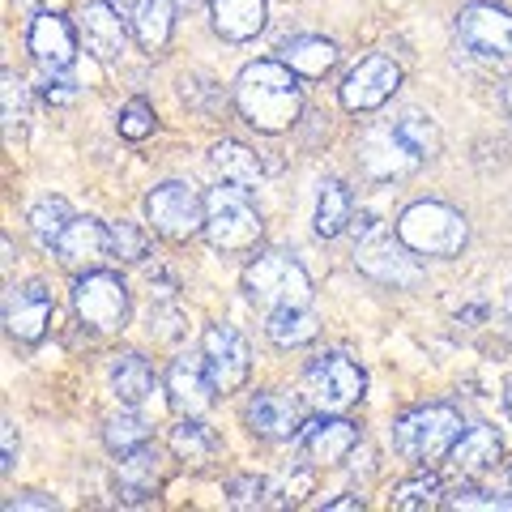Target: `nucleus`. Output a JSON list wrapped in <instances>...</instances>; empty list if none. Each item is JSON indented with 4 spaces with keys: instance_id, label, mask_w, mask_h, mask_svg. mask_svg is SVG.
Segmentation results:
<instances>
[{
    "instance_id": "obj_1",
    "label": "nucleus",
    "mask_w": 512,
    "mask_h": 512,
    "mask_svg": "<svg viewBox=\"0 0 512 512\" xmlns=\"http://www.w3.org/2000/svg\"><path fill=\"white\" fill-rule=\"evenodd\" d=\"M235 107L256 133H286L303 111L299 77L282 60H256L235 77Z\"/></svg>"
},
{
    "instance_id": "obj_2",
    "label": "nucleus",
    "mask_w": 512,
    "mask_h": 512,
    "mask_svg": "<svg viewBox=\"0 0 512 512\" xmlns=\"http://www.w3.org/2000/svg\"><path fill=\"white\" fill-rule=\"evenodd\" d=\"M244 295L252 308L282 312V308H308L312 303V278L291 252H261L244 269Z\"/></svg>"
},
{
    "instance_id": "obj_3",
    "label": "nucleus",
    "mask_w": 512,
    "mask_h": 512,
    "mask_svg": "<svg viewBox=\"0 0 512 512\" xmlns=\"http://www.w3.org/2000/svg\"><path fill=\"white\" fill-rule=\"evenodd\" d=\"M397 239L419 256H457L461 248H466L470 227H466V218H461V210H453V205L414 201L402 210V218H397Z\"/></svg>"
},
{
    "instance_id": "obj_4",
    "label": "nucleus",
    "mask_w": 512,
    "mask_h": 512,
    "mask_svg": "<svg viewBox=\"0 0 512 512\" xmlns=\"http://www.w3.org/2000/svg\"><path fill=\"white\" fill-rule=\"evenodd\" d=\"M261 231H265V222H261V210L252 205L248 188L227 184L205 197V239L218 252H248L256 248Z\"/></svg>"
},
{
    "instance_id": "obj_5",
    "label": "nucleus",
    "mask_w": 512,
    "mask_h": 512,
    "mask_svg": "<svg viewBox=\"0 0 512 512\" xmlns=\"http://www.w3.org/2000/svg\"><path fill=\"white\" fill-rule=\"evenodd\" d=\"M457 440H461V414L453 406H419L393 423L397 453L406 461H419V466L453 453Z\"/></svg>"
},
{
    "instance_id": "obj_6",
    "label": "nucleus",
    "mask_w": 512,
    "mask_h": 512,
    "mask_svg": "<svg viewBox=\"0 0 512 512\" xmlns=\"http://www.w3.org/2000/svg\"><path fill=\"white\" fill-rule=\"evenodd\" d=\"M367 389V376L363 367L342 355V350H333V355H320L308 376H303V397H308V406H316L320 414H342L346 406H355Z\"/></svg>"
},
{
    "instance_id": "obj_7",
    "label": "nucleus",
    "mask_w": 512,
    "mask_h": 512,
    "mask_svg": "<svg viewBox=\"0 0 512 512\" xmlns=\"http://www.w3.org/2000/svg\"><path fill=\"white\" fill-rule=\"evenodd\" d=\"M73 312L99 333H116L128 320V286L120 274L90 269L73 282Z\"/></svg>"
},
{
    "instance_id": "obj_8",
    "label": "nucleus",
    "mask_w": 512,
    "mask_h": 512,
    "mask_svg": "<svg viewBox=\"0 0 512 512\" xmlns=\"http://www.w3.org/2000/svg\"><path fill=\"white\" fill-rule=\"evenodd\" d=\"M146 218L154 222V231L163 239H192V235H205V201L197 197L192 184L180 180H167L158 184L150 197H146Z\"/></svg>"
},
{
    "instance_id": "obj_9",
    "label": "nucleus",
    "mask_w": 512,
    "mask_h": 512,
    "mask_svg": "<svg viewBox=\"0 0 512 512\" xmlns=\"http://www.w3.org/2000/svg\"><path fill=\"white\" fill-rule=\"evenodd\" d=\"M359 163H363V171L372 175V180H402V175L423 167V158L406 141L402 128H397V120H389V124H376V128H367L363 133Z\"/></svg>"
},
{
    "instance_id": "obj_10",
    "label": "nucleus",
    "mask_w": 512,
    "mask_h": 512,
    "mask_svg": "<svg viewBox=\"0 0 512 512\" xmlns=\"http://www.w3.org/2000/svg\"><path fill=\"white\" fill-rule=\"evenodd\" d=\"M457 39L478 60L512 56V13L500 5H466L457 13Z\"/></svg>"
},
{
    "instance_id": "obj_11",
    "label": "nucleus",
    "mask_w": 512,
    "mask_h": 512,
    "mask_svg": "<svg viewBox=\"0 0 512 512\" xmlns=\"http://www.w3.org/2000/svg\"><path fill=\"white\" fill-rule=\"evenodd\" d=\"M205 367H210V380L214 389L227 397L235 389H244L248 380V367H252V350H248V338L231 325H210L205 329Z\"/></svg>"
},
{
    "instance_id": "obj_12",
    "label": "nucleus",
    "mask_w": 512,
    "mask_h": 512,
    "mask_svg": "<svg viewBox=\"0 0 512 512\" xmlns=\"http://www.w3.org/2000/svg\"><path fill=\"white\" fill-rule=\"evenodd\" d=\"M355 261H359V269H363L367 278L393 286V291H397V286H419V282H423V269L414 265L410 248L402 244V239L393 244V235H384V231L359 239Z\"/></svg>"
},
{
    "instance_id": "obj_13",
    "label": "nucleus",
    "mask_w": 512,
    "mask_h": 512,
    "mask_svg": "<svg viewBox=\"0 0 512 512\" xmlns=\"http://www.w3.org/2000/svg\"><path fill=\"white\" fill-rule=\"evenodd\" d=\"M397 86H402V69H397L389 56H367L346 73L342 107L346 111H376L393 99Z\"/></svg>"
},
{
    "instance_id": "obj_14",
    "label": "nucleus",
    "mask_w": 512,
    "mask_h": 512,
    "mask_svg": "<svg viewBox=\"0 0 512 512\" xmlns=\"http://www.w3.org/2000/svg\"><path fill=\"white\" fill-rule=\"evenodd\" d=\"M26 47L39 60L43 73H69L77 60V30L60 13H39L26 30Z\"/></svg>"
},
{
    "instance_id": "obj_15",
    "label": "nucleus",
    "mask_w": 512,
    "mask_h": 512,
    "mask_svg": "<svg viewBox=\"0 0 512 512\" xmlns=\"http://www.w3.org/2000/svg\"><path fill=\"white\" fill-rule=\"evenodd\" d=\"M359 444V427L346 419H333V414H320V419L299 427V453L308 466H338L355 453Z\"/></svg>"
},
{
    "instance_id": "obj_16",
    "label": "nucleus",
    "mask_w": 512,
    "mask_h": 512,
    "mask_svg": "<svg viewBox=\"0 0 512 512\" xmlns=\"http://www.w3.org/2000/svg\"><path fill=\"white\" fill-rule=\"evenodd\" d=\"M56 256L73 274H90L111 256V227H103L99 218H73L56 239Z\"/></svg>"
},
{
    "instance_id": "obj_17",
    "label": "nucleus",
    "mask_w": 512,
    "mask_h": 512,
    "mask_svg": "<svg viewBox=\"0 0 512 512\" xmlns=\"http://www.w3.org/2000/svg\"><path fill=\"white\" fill-rule=\"evenodd\" d=\"M77 30L86 39V52H94V60L103 64H116L128 52V26H124V13L111 5V0H94L77 13Z\"/></svg>"
},
{
    "instance_id": "obj_18",
    "label": "nucleus",
    "mask_w": 512,
    "mask_h": 512,
    "mask_svg": "<svg viewBox=\"0 0 512 512\" xmlns=\"http://www.w3.org/2000/svg\"><path fill=\"white\" fill-rule=\"evenodd\" d=\"M47 320H52V291L43 282H22L9 286L5 295V329L18 342H39Z\"/></svg>"
},
{
    "instance_id": "obj_19",
    "label": "nucleus",
    "mask_w": 512,
    "mask_h": 512,
    "mask_svg": "<svg viewBox=\"0 0 512 512\" xmlns=\"http://www.w3.org/2000/svg\"><path fill=\"white\" fill-rule=\"evenodd\" d=\"M214 380H210V367H205V355L201 359H175L171 363V372H167V397H171V406L180 410V414H205L214 402Z\"/></svg>"
},
{
    "instance_id": "obj_20",
    "label": "nucleus",
    "mask_w": 512,
    "mask_h": 512,
    "mask_svg": "<svg viewBox=\"0 0 512 512\" xmlns=\"http://www.w3.org/2000/svg\"><path fill=\"white\" fill-rule=\"evenodd\" d=\"M244 419H248V427L256 431V436L291 440L303 427V410H299L295 397H286V393H256L248 402V410H244Z\"/></svg>"
},
{
    "instance_id": "obj_21",
    "label": "nucleus",
    "mask_w": 512,
    "mask_h": 512,
    "mask_svg": "<svg viewBox=\"0 0 512 512\" xmlns=\"http://www.w3.org/2000/svg\"><path fill=\"white\" fill-rule=\"evenodd\" d=\"M210 22L227 43H248L265 30V0H210Z\"/></svg>"
},
{
    "instance_id": "obj_22",
    "label": "nucleus",
    "mask_w": 512,
    "mask_h": 512,
    "mask_svg": "<svg viewBox=\"0 0 512 512\" xmlns=\"http://www.w3.org/2000/svg\"><path fill=\"white\" fill-rule=\"evenodd\" d=\"M116 478H120L124 500H150L154 487L163 483V457H158V448L141 444L133 453H124L116 466Z\"/></svg>"
},
{
    "instance_id": "obj_23",
    "label": "nucleus",
    "mask_w": 512,
    "mask_h": 512,
    "mask_svg": "<svg viewBox=\"0 0 512 512\" xmlns=\"http://www.w3.org/2000/svg\"><path fill=\"white\" fill-rule=\"evenodd\" d=\"M111 393H116V402L128 406V410L146 406L150 393H154L150 363L141 359V355H120L116 363H111Z\"/></svg>"
},
{
    "instance_id": "obj_24",
    "label": "nucleus",
    "mask_w": 512,
    "mask_h": 512,
    "mask_svg": "<svg viewBox=\"0 0 512 512\" xmlns=\"http://www.w3.org/2000/svg\"><path fill=\"white\" fill-rule=\"evenodd\" d=\"M128 22H133V35L146 52H163L171 39V26H175V0H141L128 13Z\"/></svg>"
},
{
    "instance_id": "obj_25",
    "label": "nucleus",
    "mask_w": 512,
    "mask_h": 512,
    "mask_svg": "<svg viewBox=\"0 0 512 512\" xmlns=\"http://www.w3.org/2000/svg\"><path fill=\"white\" fill-rule=\"evenodd\" d=\"M500 453H504V444L495 436V427H470V431H461V440L453 444V466L461 474H483L500 461Z\"/></svg>"
},
{
    "instance_id": "obj_26",
    "label": "nucleus",
    "mask_w": 512,
    "mask_h": 512,
    "mask_svg": "<svg viewBox=\"0 0 512 512\" xmlns=\"http://www.w3.org/2000/svg\"><path fill=\"white\" fill-rule=\"evenodd\" d=\"M282 64L291 69L295 77H325L333 64H338V47L329 39H316V35H299L282 47Z\"/></svg>"
},
{
    "instance_id": "obj_27",
    "label": "nucleus",
    "mask_w": 512,
    "mask_h": 512,
    "mask_svg": "<svg viewBox=\"0 0 512 512\" xmlns=\"http://www.w3.org/2000/svg\"><path fill=\"white\" fill-rule=\"evenodd\" d=\"M210 167L227 184H239V188H252L261 180V158H256V150H248L244 141H218L210 150Z\"/></svg>"
},
{
    "instance_id": "obj_28",
    "label": "nucleus",
    "mask_w": 512,
    "mask_h": 512,
    "mask_svg": "<svg viewBox=\"0 0 512 512\" xmlns=\"http://www.w3.org/2000/svg\"><path fill=\"white\" fill-rule=\"evenodd\" d=\"M350 222H355V201H350L346 184L325 180L320 184V197H316V235L333 239V235H342Z\"/></svg>"
},
{
    "instance_id": "obj_29",
    "label": "nucleus",
    "mask_w": 512,
    "mask_h": 512,
    "mask_svg": "<svg viewBox=\"0 0 512 512\" xmlns=\"http://www.w3.org/2000/svg\"><path fill=\"white\" fill-rule=\"evenodd\" d=\"M171 453L180 461H188V466H205V461H214L218 440L197 414H184V423L171 427Z\"/></svg>"
},
{
    "instance_id": "obj_30",
    "label": "nucleus",
    "mask_w": 512,
    "mask_h": 512,
    "mask_svg": "<svg viewBox=\"0 0 512 512\" xmlns=\"http://www.w3.org/2000/svg\"><path fill=\"white\" fill-rule=\"evenodd\" d=\"M265 333H269V342H278V346H308L320 333V320L312 308H282V312L265 316Z\"/></svg>"
},
{
    "instance_id": "obj_31",
    "label": "nucleus",
    "mask_w": 512,
    "mask_h": 512,
    "mask_svg": "<svg viewBox=\"0 0 512 512\" xmlns=\"http://www.w3.org/2000/svg\"><path fill=\"white\" fill-rule=\"evenodd\" d=\"M69 222H73V210L64 197H43V201H35V210H30V231H35L39 244H47V248H56V239L64 235Z\"/></svg>"
},
{
    "instance_id": "obj_32",
    "label": "nucleus",
    "mask_w": 512,
    "mask_h": 512,
    "mask_svg": "<svg viewBox=\"0 0 512 512\" xmlns=\"http://www.w3.org/2000/svg\"><path fill=\"white\" fill-rule=\"evenodd\" d=\"M0 103H5V133L9 141L26 133V120H30V90L18 73H5L0 77Z\"/></svg>"
},
{
    "instance_id": "obj_33",
    "label": "nucleus",
    "mask_w": 512,
    "mask_h": 512,
    "mask_svg": "<svg viewBox=\"0 0 512 512\" xmlns=\"http://www.w3.org/2000/svg\"><path fill=\"white\" fill-rule=\"evenodd\" d=\"M103 444L116 457H124V453H133V448L150 444V427L141 423L137 414H111V419L103 423Z\"/></svg>"
},
{
    "instance_id": "obj_34",
    "label": "nucleus",
    "mask_w": 512,
    "mask_h": 512,
    "mask_svg": "<svg viewBox=\"0 0 512 512\" xmlns=\"http://www.w3.org/2000/svg\"><path fill=\"white\" fill-rule=\"evenodd\" d=\"M397 128H402L406 141L419 150L423 163L440 154V128H436V120H431V116H423V111H414V107L402 111V116H397Z\"/></svg>"
},
{
    "instance_id": "obj_35",
    "label": "nucleus",
    "mask_w": 512,
    "mask_h": 512,
    "mask_svg": "<svg viewBox=\"0 0 512 512\" xmlns=\"http://www.w3.org/2000/svg\"><path fill=\"white\" fill-rule=\"evenodd\" d=\"M444 487H440V478L436 474H419V478H410V483H402L393 491V508H402V512H419V508H440L444 500Z\"/></svg>"
},
{
    "instance_id": "obj_36",
    "label": "nucleus",
    "mask_w": 512,
    "mask_h": 512,
    "mask_svg": "<svg viewBox=\"0 0 512 512\" xmlns=\"http://www.w3.org/2000/svg\"><path fill=\"white\" fill-rule=\"evenodd\" d=\"M111 256L124 265H137L150 256V235L137 222H111Z\"/></svg>"
},
{
    "instance_id": "obj_37",
    "label": "nucleus",
    "mask_w": 512,
    "mask_h": 512,
    "mask_svg": "<svg viewBox=\"0 0 512 512\" xmlns=\"http://www.w3.org/2000/svg\"><path fill=\"white\" fill-rule=\"evenodd\" d=\"M116 128H120V137H128V141H146L158 128V116H154V107L146 99H133V103L120 107Z\"/></svg>"
},
{
    "instance_id": "obj_38",
    "label": "nucleus",
    "mask_w": 512,
    "mask_h": 512,
    "mask_svg": "<svg viewBox=\"0 0 512 512\" xmlns=\"http://www.w3.org/2000/svg\"><path fill=\"white\" fill-rule=\"evenodd\" d=\"M265 478H256V474H239L227 483V504L231 508H261L265 504Z\"/></svg>"
},
{
    "instance_id": "obj_39",
    "label": "nucleus",
    "mask_w": 512,
    "mask_h": 512,
    "mask_svg": "<svg viewBox=\"0 0 512 512\" xmlns=\"http://www.w3.org/2000/svg\"><path fill=\"white\" fill-rule=\"evenodd\" d=\"M43 99L47 103H73L77 99V82L69 73H47L43 77Z\"/></svg>"
},
{
    "instance_id": "obj_40",
    "label": "nucleus",
    "mask_w": 512,
    "mask_h": 512,
    "mask_svg": "<svg viewBox=\"0 0 512 512\" xmlns=\"http://www.w3.org/2000/svg\"><path fill=\"white\" fill-rule=\"evenodd\" d=\"M13 461H18V427L5 419L0 423V470H13Z\"/></svg>"
},
{
    "instance_id": "obj_41",
    "label": "nucleus",
    "mask_w": 512,
    "mask_h": 512,
    "mask_svg": "<svg viewBox=\"0 0 512 512\" xmlns=\"http://www.w3.org/2000/svg\"><path fill=\"white\" fill-rule=\"evenodd\" d=\"M448 508H512V500H491V495H478L474 500V491H461L453 495V500H444Z\"/></svg>"
},
{
    "instance_id": "obj_42",
    "label": "nucleus",
    "mask_w": 512,
    "mask_h": 512,
    "mask_svg": "<svg viewBox=\"0 0 512 512\" xmlns=\"http://www.w3.org/2000/svg\"><path fill=\"white\" fill-rule=\"evenodd\" d=\"M9 512H18V508H56L52 495H39V491H22V495H13V500H5Z\"/></svg>"
},
{
    "instance_id": "obj_43",
    "label": "nucleus",
    "mask_w": 512,
    "mask_h": 512,
    "mask_svg": "<svg viewBox=\"0 0 512 512\" xmlns=\"http://www.w3.org/2000/svg\"><path fill=\"white\" fill-rule=\"evenodd\" d=\"M325 508H363V500H359V495H350V500H329Z\"/></svg>"
},
{
    "instance_id": "obj_44",
    "label": "nucleus",
    "mask_w": 512,
    "mask_h": 512,
    "mask_svg": "<svg viewBox=\"0 0 512 512\" xmlns=\"http://www.w3.org/2000/svg\"><path fill=\"white\" fill-rule=\"evenodd\" d=\"M111 5H116V9H120V13H133V9H137V5H141V0H111Z\"/></svg>"
},
{
    "instance_id": "obj_45",
    "label": "nucleus",
    "mask_w": 512,
    "mask_h": 512,
    "mask_svg": "<svg viewBox=\"0 0 512 512\" xmlns=\"http://www.w3.org/2000/svg\"><path fill=\"white\" fill-rule=\"evenodd\" d=\"M504 107H508V116H512V82L504 86Z\"/></svg>"
},
{
    "instance_id": "obj_46",
    "label": "nucleus",
    "mask_w": 512,
    "mask_h": 512,
    "mask_svg": "<svg viewBox=\"0 0 512 512\" xmlns=\"http://www.w3.org/2000/svg\"><path fill=\"white\" fill-rule=\"evenodd\" d=\"M504 410H508V419H512V384H508V393H504Z\"/></svg>"
},
{
    "instance_id": "obj_47",
    "label": "nucleus",
    "mask_w": 512,
    "mask_h": 512,
    "mask_svg": "<svg viewBox=\"0 0 512 512\" xmlns=\"http://www.w3.org/2000/svg\"><path fill=\"white\" fill-rule=\"evenodd\" d=\"M504 312H508V320H512V286H508V299H504Z\"/></svg>"
},
{
    "instance_id": "obj_48",
    "label": "nucleus",
    "mask_w": 512,
    "mask_h": 512,
    "mask_svg": "<svg viewBox=\"0 0 512 512\" xmlns=\"http://www.w3.org/2000/svg\"><path fill=\"white\" fill-rule=\"evenodd\" d=\"M175 5H197V0H175Z\"/></svg>"
},
{
    "instance_id": "obj_49",
    "label": "nucleus",
    "mask_w": 512,
    "mask_h": 512,
    "mask_svg": "<svg viewBox=\"0 0 512 512\" xmlns=\"http://www.w3.org/2000/svg\"><path fill=\"white\" fill-rule=\"evenodd\" d=\"M508 478H512V474H508Z\"/></svg>"
}]
</instances>
